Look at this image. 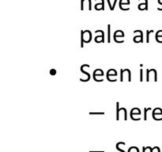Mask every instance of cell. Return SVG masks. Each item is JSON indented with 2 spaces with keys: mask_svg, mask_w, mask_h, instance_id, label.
<instances>
[{
  "mask_svg": "<svg viewBox=\"0 0 162 152\" xmlns=\"http://www.w3.org/2000/svg\"><path fill=\"white\" fill-rule=\"evenodd\" d=\"M104 75V71L101 69H97L93 72V79L96 82H103V79H97V76H103Z\"/></svg>",
  "mask_w": 162,
  "mask_h": 152,
  "instance_id": "cell-1",
  "label": "cell"
},
{
  "mask_svg": "<svg viewBox=\"0 0 162 152\" xmlns=\"http://www.w3.org/2000/svg\"><path fill=\"white\" fill-rule=\"evenodd\" d=\"M84 67H89V64H83L81 67V71L82 72L83 74H85V75H86L88 76V78H87V79H80V81L81 82H88V81H89V79H90V75L88 73V72H86L85 71H84Z\"/></svg>",
  "mask_w": 162,
  "mask_h": 152,
  "instance_id": "cell-2",
  "label": "cell"
},
{
  "mask_svg": "<svg viewBox=\"0 0 162 152\" xmlns=\"http://www.w3.org/2000/svg\"><path fill=\"white\" fill-rule=\"evenodd\" d=\"M134 115H141V111L140 109L138 108H134L133 109H131L130 111V118L132 119L133 120H134Z\"/></svg>",
  "mask_w": 162,
  "mask_h": 152,
  "instance_id": "cell-3",
  "label": "cell"
},
{
  "mask_svg": "<svg viewBox=\"0 0 162 152\" xmlns=\"http://www.w3.org/2000/svg\"><path fill=\"white\" fill-rule=\"evenodd\" d=\"M156 115H162V109L161 108H156L153 110L152 116H155Z\"/></svg>",
  "mask_w": 162,
  "mask_h": 152,
  "instance_id": "cell-4",
  "label": "cell"
},
{
  "mask_svg": "<svg viewBox=\"0 0 162 152\" xmlns=\"http://www.w3.org/2000/svg\"><path fill=\"white\" fill-rule=\"evenodd\" d=\"M150 110H152L151 108H145L144 109V120H147V113H148V111H150Z\"/></svg>",
  "mask_w": 162,
  "mask_h": 152,
  "instance_id": "cell-5",
  "label": "cell"
},
{
  "mask_svg": "<svg viewBox=\"0 0 162 152\" xmlns=\"http://www.w3.org/2000/svg\"><path fill=\"white\" fill-rule=\"evenodd\" d=\"M128 152H139V149L137 147H131L129 148Z\"/></svg>",
  "mask_w": 162,
  "mask_h": 152,
  "instance_id": "cell-6",
  "label": "cell"
},
{
  "mask_svg": "<svg viewBox=\"0 0 162 152\" xmlns=\"http://www.w3.org/2000/svg\"><path fill=\"white\" fill-rule=\"evenodd\" d=\"M95 33H101V36H102V38H101V42L104 43V33L103 30H96Z\"/></svg>",
  "mask_w": 162,
  "mask_h": 152,
  "instance_id": "cell-7",
  "label": "cell"
},
{
  "mask_svg": "<svg viewBox=\"0 0 162 152\" xmlns=\"http://www.w3.org/2000/svg\"><path fill=\"white\" fill-rule=\"evenodd\" d=\"M83 32L84 31H81V48L84 47V37H83Z\"/></svg>",
  "mask_w": 162,
  "mask_h": 152,
  "instance_id": "cell-8",
  "label": "cell"
},
{
  "mask_svg": "<svg viewBox=\"0 0 162 152\" xmlns=\"http://www.w3.org/2000/svg\"><path fill=\"white\" fill-rule=\"evenodd\" d=\"M110 32H111V25H108V42H110Z\"/></svg>",
  "mask_w": 162,
  "mask_h": 152,
  "instance_id": "cell-9",
  "label": "cell"
},
{
  "mask_svg": "<svg viewBox=\"0 0 162 152\" xmlns=\"http://www.w3.org/2000/svg\"><path fill=\"white\" fill-rule=\"evenodd\" d=\"M153 30H148L147 32H146V42L147 43H149V34L150 33H153Z\"/></svg>",
  "mask_w": 162,
  "mask_h": 152,
  "instance_id": "cell-10",
  "label": "cell"
},
{
  "mask_svg": "<svg viewBox=\"0 0 162 152\" xmlns=\"http://www.w3.org/2000/svg\"><path fill=\"white\" fill-rule=\"evenodd\" d=\"M124 71L127 72V74H128V81L130 82L131 81V73H130V71L129 69H127H127H124Z\"/></svg>",
  "mask_w": 162,
  "mask_h": 152,
  "instance_id": "cell-11",
  "label": "cell"
},
{
  "mask_svg": "<svg viewBox=\"0 0 162 152\" xmlns=\"http://www.w3.org/2000/svg\"><path fill=\"white\" fill-rule=\"evenodd\" d=\"M89 115H104V113H89Z\"/></svg>",
  "mask_w": 162,
  "mask_h": 152,
  "instance_id": "cell-12",
  "label": "cell"
},
{
  "mask_svg": "<svg viewBox=\"0 0 162 152\" xmlns=\"http://www.w3.org/2000/svg\"><path fill=\"white\" fill-rule=\"evenodd\" d=\"M146 81H149V69L146 70Z\"/></svg>",
  "mask_w": 162,
  "mask_h": 152,
  "instance_id": "cell-13",
  "label": "cell"
},
{
  "mask_svg": "<svg viewBox=\"0 0 162 152\" xmlns=\"http://www.w3.org/2000/svg\"><path fill=\"white\" fill-rule=\"evenodd\" d=\"M119 144H120V142L116 144V149H117V150H118L119 151H120V152H125V151H123V149H120V148H119Z\"/></svg>",
  "mask_w": 162,
  "mask_h": 152,
  "instance_id": "cell-14",
  "label": "cell"
},
{
  "mask_svg": "<svg viewBox=\"0 0 162 152\" xmlns=\"http://www.w3.org/2000/svg\"><path fill=\"white\" fill-rule=\"evenodd\" d=\"M120 73H121V76H120V81L123 82V73H124V71H123V69L120 70Z\"/></svg>",
  "mask_w": 162,
  "mask_h": 152,
  "instance_id": "cell-15",
  "label": "cell"
},
{
  "mask_svg": "<svg viewBox=\"0 0 162 152\" xmlns=\"http://www.w3.org/2000/svg\"><path fill=\"white\" fill-rule=\"evenodd\" d=\"M140 81L141 82L143 81V70L142 69L140 70Z\"/></svg>",
  "mask_w": 162,
  "mask_h": 152,
  "instance_id": "cell-16",
  "label": "cell"
},
{
  "mask_svg": "<svg viewBox=\"0 0 162 152\" xmlns=\"http://www.w3.org/2000/svg\"><path fill=\"white\" fill-rule=\"evenodd\" d=\"M81 10H84V0H81Z\"/></svg>",
  "mask_w": 162,
  "mask_h": 152,
  "instance_id": "cell-17",
  "label": "cell"
},
{
  "mask_svg": "<svg viewBox=\"0 0 162 152\" xmlns=\"http://www.w3.org/2000/svg\"><path fill=\"white\" fill-rule=\"evenodd\" d=\"M95 1H98V0H95ZM100 1H101V3H102V7H101V10H104V0H100Z\"/></svg>",
  "mask_w": 162,
  "mask_h": 152,
  "instance_id": "cell-18",
  "label": "cell"
},
{
  "mask_svg": "<svg viewBox=\"0 0 162 152\" xmlns=\"http://www.w3.org/2000/svg\"><path fill=\"white\" fill-rule=\"evenodd\" d=\"M50 74H51V75H55V74H56V71H55V69H51V70L50 71Z\"/></svg>",
  "mask_w": 162,
  "mask_h": 152,
  "instance_id": "cell-19",
  "label": "cell"
},
{
  "mask_svg": "<svg viewBox=\"0 0 162 152\" xmlns=\"http://www.w3.org/2000/svg\"><path fill=\"white\" fill-rule=\"evenodd\" d=\"M146 3V10H148V0H144Z\"/></svg>",
  "mask_w": 162,
  "mask_h": 152,
  "instance_id": "cell-20",
  "label": "cell"
},
{
  "mask_svg": "<svg viewBox=\"0 0 162 152\" xmlns=\"http://www.w3.org/2000/svg\"><path fill=\"white\" fill-rule=\"evenodd\" d=\"M116 2H117V0H115V1H114V3H113V6H112V10H114L115 6V4H116Z\"/></svg>",
  "mask_w": 162,
  "mask_h": 152,
  "instance_id": "cell-21",
  "label": "cell"
},
{
  "mask_svg": "<svg viewBox=\"0 0 162 152\" xmlns=\"http://www.w3.org/2000/svg\"><path fill=\"white\" fill-rule=\"evenodd\" d=\"M108 1V5H109V6H110V10H112V6L111 5V2H110V0H107Z\"/></svg>",
  "mask_w": 162,
  "mask_h": 152,
  "instance_id": "cell-22",
  "label": "cell"
},
{
  "mask_svg": "<svg viewBox=\"0 0 162 152\" xmlns=\"http://www.w3.org/2000/svg\"><path fill=\"white\" fill-rule=\"evenodd\" d=\"M157 2H158V3H159L160 5H161V6H162V2H161V0H157ZM157 10H162V9H159V8H158Z\"/></svg>",
  "mask_w": 162,
  "mask_h": 152,
  "instance_id": "cell-23",
  "label": "cell"
},
{
  "mask_svg": "<svg viewBox=\"0 0 162 152\" xmlns=\"http://www.w3.org/2000/svg\"><path fill=\"white\" fill-rule=\"evenodd\" d=\"M89 152H104V151H89Z\"/></svg>",
  "mask_w": 162,
  "mask_h": 152,
  "instance_id": "cell-24",
  "label": "cell"
}]
</instances>
